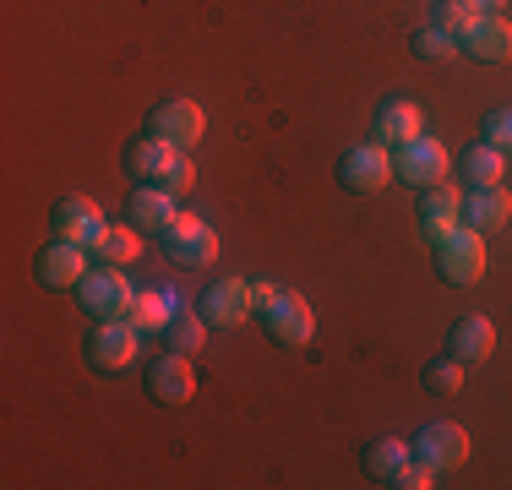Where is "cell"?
I'll list each match as a JSON object with an SVG mask.
<instances>
[{
    "instance_id": "obj_1",
    "label": "cell",
    "mask_w": 512,
    "mask_h": 490,
    "mask_svg": "<svg viewBox=\"0 0 512 490\" xmlns=\"http://www.w3.org/2000/svg\"><path fill=\"white\" fill-rule=\"evenodd\" d=\"M126 169H131V180H137V186H158V191H169V196H186L191 186H197L191 158L180 153V147H169L164 137H153V131L126 147Z\"/></svg>"
},
{
    "instance_id": "obj_2",
    "label": "cell",
    "mask_w": 512,
    "mask_h": 490,
    "mask_svg": "<svg viewBox=\"0 0 512 490\" xmlns=\"http://www.w3.org/2000/svg\"><path fill=\"white\" fill-rule=\"evenodd\" d=\"M131 300H137V289L126 284V267H99L93 262V273L77 284V305L93 316V322H120V316L131 311Z\"/></svg>"
},
{
    "instance_id": "obj_3",
    "label": "cell",
    "mask_w": 512,
    "mask_h": 490,
    "mask_svg": "<svg viewBox=\"0 0 512 490\" xmlns=\"http://www.w3.org/2000/svg\"><path fill=\"white\" fill-rule=\"evenodd\" d=\"M436 273H442L447 284H458V289L480 284V278H485V235H480V229L458 224L453 235L436 240Z\"/></svg>"
},
{
    "instance_id": "obj_4",
    "label": "cell",
    "mask_w": 512,
    "mask_h": 490,
    "mask_svg": "<svg viewBox=\"0 0 512 490\" xmlns=\"http://www.w3.org/2000/svg\"><path fill=\"white\" fill-rule=\"evenodd\" d=\"M387 180H398V175H393V153H387L382 142H360V147H349V153L338 158V186H349L360 196L382 191Z\"/></svg>"
},
{
    "instance_id": "obj_5",
    "label": "cell",
    "mask_w": 512,
    "mask_h": 490,
    "mask_svg": "<svg viewBox=\"0 0 512 490\" xmlns=\"http://www.w3.org/2000/svg\"><path fill=\"white\" fill-rule=\"evenodd\" d=\"M447 164H453V158H447V147L436 142V137H414V142H404V147H393V175L398 180H409V186H436V180H447Z\"/></svg>"
},
{
    "instance_id": "obj_6",
    "label": "cell",
    "mask_w": 512,
    "mask_h": 490,
    "mask_svg": "<svg viewBox=\"0 0 512 490\" xmlns=\"http://www.w3.org/2000/svg\"><path fill=\"white\" fill-rule=\"evenodd\" d=\"M142 387H148L153 403H164V409H180V403H191V392H197V376H191V354H158L148 360V376H142Z\"/></svg>"
},
{
    "instance_id": "obj_7",
    "label": "cell",
    "mask_w": 512,
    "mask_h": 490,
    "mask_svg": "<svg viewBox=\"0 0 512 490\" xmlns=\"http://www.w3.org/2000/svg\"><path fill=\"white\" fill-rule=\"evenodd\" d=\"M148 131H153V137H164L169 147H180V153H191V147L202 142L207 120H202V109L191 104V98H164V104H153Z\"/></svg>"
},
{
    "instance_id": "obj_8",
    "label": "cell",
    "mask_w": 512,
    "mask_h": 490,
    "mask_svg": "<svg viewBox=\"0 0 512 490\" xmlns=\"http://www.w3.org/2000/svg\"><path fill=\"white\" fill-rule=\"evenodd\" d=\"M158 240H164L169 262H180V267H207L218 256V235H213V224H207V218H186V213H180Z\"/></svg>"
},
{
    "instance_id": "obj_9",
    "label": "cell",
    "mask_w": 512,
    "mask_h": 490,
    "mask_svg": "<svg viewBox=\"0 0 512 490\" xmlns=\"http://www.w3.org/2000/svg\"><path fill=\"white\" fill-rule=\"evenodd\" d=\"M33 273H39L44 289H77L82 278L93 273V256H88V245H77V240H55L39 251Z\"/></svg>"
},
{
    "instance_id": "obj_10",
    "label": "cell",
    "mask_w": 512,
    "mask_h": 490,
    "mask_svg": "<svg viewBox=\"0 0 512 490\" xmlns=\"http://www.w3.org/2000/svg\"><path fill=\"white\" fill-rule=\"evenodd\" d=\"M262 327H267V338H273L278 349H306L311 333H316V316H311V305L300 300V294H278L273 311L262 316Z\"/></svg>"
},
{
    "instance_id": "obj_11",
    "label": "cell",
    "mask_w": 512,
    "mask_h": 490,
    "mask_svg": "<svg viewBox=\"0 0 512 490\" xmlns=\"http://www.w3.org/2000/svg\"><path fill=\"white\" fill-rule=\"evenodd\" d=\"M137 327L120 316V322H99L93 327V338H88V365L93 371H126L131 360H137Z\"/></svg>"
},
{
    "instance_id": "obj_12",
    "label": "cell",
    "mask_w": 512,
    "mask_h": 490,
    "mask_svg": "<svg viewBox=\"0 0 512 490\" xmlns=\"http://www.w3.org/2000/svg\"><path fill=\"white\" fill-rule=\"evenodd\" d=\"M420 235L425 240H442V235H453V229L463 224V196H458V186H447V180H436V186H425L420 191Z\"/></svg>"
},
{
    "instance_id": "obj_13",
    "label": "cell",
    "mask_w": 512,
    "mask_h": 490,
    "mask_svg": "<svg viewBox=\"0 0 512 490\" xmlns=\"http://www.w3.org/2000/svg\"><path fill=\"white\" fill-rule=\"evenodd\" d=\"M414 458H425L436 474L442 469H458L463 458H469V431L453 420H436V425H425L420 441H414Z\"/></svg>"
},
{
    "instance_id": "obj_14",
    "label": "cell",
    "mask_w": 512,
    "mask_h": 490,
    "mask_svg": "<svg viewBox=\"0 0 512 490\" xmlns=\"http://www.w3.org/2000/svg\"><path fill=\"white\" fill-rule=\"evenodd\" d=\"M251 316V284L246 278H218L202 294V322L207 327H240Z\"/></svg>"
},
{
    "instance_id": "obj_15",
    "label": "cell",
    "mask_w": 512,
    "mask_h": 490,
    "mask_svg": "<svg viewBox=\"0 0 512 490\" xmlns=\"http://www.w3.org/2000/svg\"><path fill=\"white\" fill-rule=\"evenodd\" d=\"M50 224H55V240H77V245H93V235L104 229V213H99V202L93 196H60L55 202V213H50Z\"/></svg>"
},
{
    "instance_id": "obj_16",
    "label": "cell",
    "mask_w": 512,
    "mask_h": 490,
    "mask_svg": "<svg viewBox=\"0 0 512 490\" xmlns=\"http://www.w3.org/2000/svg\"><path fill=\"white\" fill-rule=\"evenodd\" d=\"M496 349V327L485 322V316H458L453 333H447V354L463 365V371H474V365H485Z\"/></svg>"
},
{
    "instance_id": "obj_17",
    "label": "cell",
    "mask_w": 512,
    "mask_h": 490,
    "mask_svg": "<svg viewBox=\"0 0 512 490\" xmlns=\"http://www.w3.org/2000/svg\"><path fill=\"white\" fill-rule=\"evenodd\" d=\"M463 49H469V60L502 66V60H512V22H502L496 11H480V17H474V28L463 33Z\"/></svg>"
},
{
    "instance_id": "obj_18",
    "label": "cell",
    "mask_w": 512,
    "mask_h": 490,
    "mask_svg": "<svg viewBox=\"0 0 512 490\" xmlns=\"http://www.w3.org/2000/svg\"><path fill=\"white\" fill-rule=\"evenodd\" d=\"M126 218H131V229H142V235H164L180 213H175V196H169V191L137 186V191H131V202H126Z\"/></svg>"
},
{
    "instance_id": "obj_19",
    "label": "cell",
    "mask_w": 512,
    "mask_h": 490,
    "mask_svg": "<svg viewBox=\"0 0 512 490\" xmlns=\"http://www.w3.org/2000/svg\"><path fill=\"white\" fill-rule=\"evenodd\" d=\"M425 131L420 109L409 104V98H382V109H376V142L382 147H404Z\"/></svg>"
},
{
    "instance_id": "obj_20",
    "label": "cell",
    "mask_w": 512,
    "mask_h": 490,
    "mask_svg": "<svg viewBox=\"0 0 512 490\" xmlns=\"http://www.w3.org/2000/svg\"><path fill=\"white\" fill-rule=\"evenodd\" d=\"M512 218V196L502 186H474L469 202H463V224L480 229V235H491V229H502Z\"/></svg>"
},
{
    "instance_id": "obj_21",
    "label": "cell",
    "mask_w": 512,
    "mask_h": 490,
    "mask_svg": "<svg viewBox=\"0 0 512 490\" xmlns=\"http://www.w3.org/2000/svg\"><path fill=\"white\" fill-rule=\"evenodd\" d=\"M137 251H142V229H131V224H104L88 245V256L99 267H126V262H137Z\"/></svg>"
},
{
    "instance_id": "obj_22",
    "label": "cell",
    "mask_w": 512,
    "mask_h": 490,
    "mask_svg": "<svg viewBox=\"0 0 512 490\" xmlns=\"http://www.w3.org/2000/svg\"><path fill=\"white\" fill-rule=\"evenodd\" d=\"M169 316H175V294L148 289V294H137V300H131L126 322L137 327V333H164V322H169Z\"/></svg>"
},
{
    "instance_id": "obj_23",
    "label": "cell",
    "mask_w": 512,
    "mask_h": 490,
    "mask_svg": "<svg viewBox=\"0 0 512 490\" xmlns=\"http://www.w3.org/2000/svg\"><path fill=\"white\" fill-rule=\"evenodd\" d=\"M202 311H191V305H175V316L164 322V349H180V354H197L202 349Z\"/></svg>"
},
{
    "instance_id": "obj_24",
    "label": "cell",
    "mask_w": 512,
    "mask_h": 490,
    "mask_svg": "<svg viewBox=\"0 0 512 490\" xmlns=\"http://www.w3.org/2000/svg\"><path fill=\"white\" fill-rule=\"evenodd\" d=\"M502 169H507V153H496L491 142H480V147L463 153V175H469V186H502Z\"/></svg>"
},
{
    "instance_id": "obj_25",
    "label": "cell",
    "mask_w": 512,
    "mask_h": 490,
    "mask_svg": "<svg viewBox=\"0 0 512 490\" xmlns=\"http://www.w3.org/2000/svg\"><path fill=\"white\" fill-rule=\"evenodd\" d=\"M404 463H409V447L393 436H376L371 447H365V474H371V480H393Z\"/></svg>"
},
{
    "instance_id": "obj_26",
    "label": "cell",
    "mask_w": 512,
    "mask_h": 490,
    "mask_svg": "<svg viewBox=\"0 0 512 490\" xmlns=\"http://www.w3.org/2000/svg\"><path fill=\"white\" fill-rule=\"evenodd\" d=\"M474 17H480V6H474V0H436V11H431V28L453 33V39L463 44V33L474 28Z\"/></svg>"
},
{
    "instance_id": "obj_27",
    "label": "cell",
    "mask_w": 512,
    "mask_h": 490,
    "mask_svg": "<svg viewBox=\"0 0 512 490\" xmlns=\"http://www.w3.org/2000/svg\"><path fill=\"white\" fill-rule=\"evenodd\" d=\"M414 55L420 60H453V55H463V44L453 39V33H442V28H414Z\"/></svg>"
},
{
    "instance_id": "obj_28",
    "label": "cell",
    "mask_w": 512,
    "mask_h": 490,
    "mask_svg": "<svg viewBox=\"0 0 512 490\" xmlns=\"http://www.w3.org/2000/svg\"><path fill=\"white\" fill-rule=\"evenodd\" d=\"M463 387V365L453 360V354H442V360L425 365V392H436V398H447V392Z\"/></svg>"
},
{
    "instance_id": "obj_29",
    "label": "cell",
    "mask_w": 512,
    "mask_h": 490,
    "mask_svg": "<svg viewBox=\"0 0 512 490\" xmlns=\"http://www.w3.org/2000/svg\"><path fill=\"white\" fill-rule=\"evenodd\" d=\"M480 131H485V142H491L496 153H507V158H512V104H496L491 115L480 120Z\"/></svg>"
},
{
    "instance_id": "obj_30",
    "label": "cell",
    "mask_w": 512,
    "mask_h": 490,
    "mask_svg": "<svg viewBox=\"0 0 512 490\" xmlns=\"http://www.w3.org/2000/svg\"><path fill=\"white\" fill-rule=\"evenodd\" d=\"M431 474H436V469H431L425 458H409V463H404V469H398L387 485H393V490H431V485H436Z\"/></svg>"
},
{
    "instance_id": "obj_31",
    "label": "cell",
    "mask_w": 512,
    "mask_h": 490,
    "mask_svg": "<svg viewBox=\"0 0 512 490\" xmlns=\"http://www.w3.org/2000/svg\"><path fill=\"white\" fill-rule=\"evenodd\" d=\"M278 294H284L278 284H267V278H251V316H267V311H273Z\"/></svg>"
},
{
    "instance_id": "obj_32",
    "label": "cell",
    "mask_w": 512,
    "mask_h": 490,
    "mask_svg": "<svg viewBox=\"0 0 512 490\" xmlns=\"http://www.w3.org/2000/svg\"><path fill=\"white\" fill-rule=\"evenodd\" d=\"M474 6H480V11H502L507 0H474Z\"/></svg>"
}]
</instances>
